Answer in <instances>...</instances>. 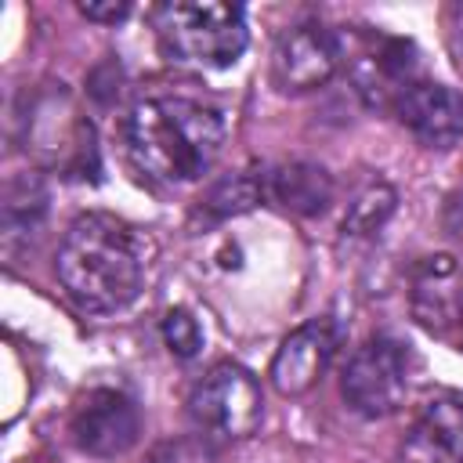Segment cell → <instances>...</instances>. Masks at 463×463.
I'll return each mask as SVG.
<instances>
[{
  "label": "cell",
  "instance_id": "52a82bcc",
  "mask_svg": "<svg viewBox=\"0 0 463 463\" xmlns=\"http://www.w3.org/2000/svg\"><path fill=\"white\" fill-rule=\"evenodd\" d=\"M336 347H340V326L333 318H311L297 326L271 358V369H268L271 387L286 398L307 394L329 369Z\"/></svg>",
  "mask_w": 463,
  "mask_h": 463
},
{
  "label": "cell",
  "instance_id": "7c38bea8",
  "mask_svg": "<svg viewBox=\"0 0 463 463\" xmlns=\"http://www.w3.org/2000/svg\"><path fill=\"white\" fill-rule=\"evenodd\" d=\"M264 192L282 210L315 217L333 203V177L315 163H282L268 174Z\"/></svg>",
  "mask_w": 463,
  "mask_h": 463
},
{
  "label": "cell",
  "instance_id": "5b68a950",
  "mask_svg": "<svg viewBox=\"0 0 463 463\" xmlns=\"http://www.w3.org/2000/svg\"><path fill=\"white\" fill-rule=\"evenodd\" d=\"M409 391V351L394 336H369L351 362L344 365L340 376V394L344 402L369 420L391 416Z\"/></svg>",
  "mask_w": 463,
  "mask_h": 463
},
{
  "label": "cell",
  "instance_id": "8992f818",
  "mask_svg": "<svg viewBox=\"0 0 463 463\" xmlns=\"http://www.w3.org/2000/svg\"><path fill=\"white\" fill-rule=\"evenodd\" d=\"M340 69V43L318 22H300L286 29L271 51V80L279 90L304 94L333 80Z\"/></svg>",
  "mask_w": 463,
  "mask_h": 463
},
{
  "label": "cell",
  "instance_id": "2e32d148",
  "mask_svg": "<svg viewBox=\"0 0 463 463\" xmlns=\"http://www.w3.org/2000/svg\"><path fill=\"white\" fill-rule=\"evenodd\" d=\"M163 340L177 358H195L199 347H203V329L184 307H174L163 318Z\"/></svg>",
  "mask_w": 463,
  "mask_h": 463
},
{
  "label": "cell",
  "instance_id": "e0dca14e",
  "mask_svg": "<svg viewBox=\"0 0 463 463\" xmlns=\"http://www.w3.org/2000/svg\"><path fill=\"white\" fill-rule=\"evenodd\" d=\"M80 14H87L90 22H105V25H116L130 14V4H116V0H90V4H80Z\"/></svg>",
  "mask_w": 463,
  "mask_h": 463
},
{
  "label": "cell",
  "instance_id": "277c9868",
  "mask_svg": "<svg viewBox=\"0 0 463 463\" xmlns=\"http://www.w3.org/2000/svg\"><path fill=\"white\" fill-rule=\"evenodd\" d=\"M188 412L203 434L221 441H242L264 420V394L250 369L221 362L192 387Z\"/></svg>",
  "mask_w": 463,
  "mask_h": 463
},
{
  "label": "cell",
  "instance_id": "9c48e42d",
  "mask_svg": "<svg viewBox=\"0 0 463 463\" xmlns=\"http://www.w3.org/2000/svg\"><path fill=\"white\" fill-rule=\"evenodd\" d=\"M409 311L434 336H449L463 326V268L456 264V257L430 253L416 264L409 286Z\"/></svg>",
  "mask_w": 463,
  "mask_h": 463
},
{
  "label": "cell",
  "instance_id": "3957f363",
  "mask_svg": "<svg viewBox=\"0 0 463 463\" xmlns=\"http://www.w3.org/2000/svg\"><path fill=\"white\" fill-rule=\"evenodd\" d=\"M159 43L174 61L224 69L246 51V14L235 4H163L156 11Z\"/></svg>",
  "mask_w": 463,
  "mask_h": 463
},
{
  "label": "cell",
  "instance_id": "8fae6325",
  "mask_svg": "<svg viewBox=\"0 0 463 463\" xmlns=\"http://www.w3.org/2000/svg\"><path fill=\"white\" fill-rule=\"evenodd\" d=\"M398 119L427 148H452L463 137V94L445 83H412L398 98Z\"/></svg>",
  "mask_w": 463,
  "mask_h": 463
},
{
  "label": "cell",
  "instance_id": "4fadbf2b",
  "mask_svg": "<svg viewBox=\"0 0 463 463\" xmlns=\"http://www.w3.org/2000/svg\"><path fill=\"white\" fill-rule=\"evenodd\" d=\"M47 210V188L40 184L36 174H22L7 184L4 192V228L7 235H25L40 224Z\"/></svg>",
  "mask_w": 463,
  "mask_h": 463
},
{
  "label": "cell",
  "instance_id": "9a60e30c",
  "mask_svg": "<svg viewBox=\"0 0 463 463\" xmlns=\"http://www.w3.org/2000/svg\"><path fill=\"white\" fill-rule=\"evenodd\" d=\"M260 195H264V184H260L257 177H250V174H235V177H224V181L210 192L206 210H210L213 217H232V213L250 210Z\"/></svg>",
  "mask_w": 463,
  "mask_h": 463
},
{
  "label": "cell",
  "instance_id": "7a4b0ae2",
  "mask_svg": "<svg viewBox=\"0 0 463 463\" xmlns=\"http://www.w3.org/2000/svg\"><path fill=\"white\" fill-rule=\"evenodd\" d=\"M224 148V119L213 105L177 94L145 98L127 116V152L159 184L203 177Z\"/></svg>",
  "mask_w": 463,
  "mask_h": 463
},
{
  "label": "cell",
  "instance_id": "ba28073f",
  "mask_svg": "<svg viewBox=\"0 0 463 463\" xmlns=\"http://www.w3.org/2000/svg\"><path fill=\"white\" fill-rule=\"evenodd\" d=\"M72 441L90 456H123L141 434L137 405L116 387H94L72 412Z\"/></svg>",
  "mask_w": 463,
  "mask_h": 463
},
{
  "label": "cell",
  "instance_id": "6da1fadb",
  "mask_svg": "<svg viewBox=\"0 0 463 463\" xmlns=\"http://www.w3.org/2000/svg\"><path fill=\"white\" fill-rule=\"evenodd\" d=\"M54 268L83 311L112 315L127 307L145 282L148 239L112 213H83L69 224Z\"/></svg>",
  "mask_w": 463,
  "mask_h": 463
},
{
  "label": "cell",
  "instance_id": "30bf717a",
  "mask_svg": "<svg viewBox=\"0 0 463 463\" xmlns=\"http://www.w3.org/2000/svg\"><path fill=\"white\" fill-rule=\"evenodd\" d=\"M402 463H463V402L456 394H434L409 423Z\"/></svg>",
  "mask_w": 463,
  "mask_h": 463
},
{
  "label": "cell",
  "instance_id": "5bb4252c",
  "mask_svg": "<svg viewBox=\"0 0 463 463\" xmlns=\"http://www.w3.org/2000/svg\"><path fill=\"white\" fill-rule=\"evenodd\" d=\"M391 213H394V188H387V184H369V188L351 203V210H347V217H344V232H351V235H369V232H376Z\"/></svg>",
  "mask_w": 463,
  "mask_h": 463
}]
</instances>
